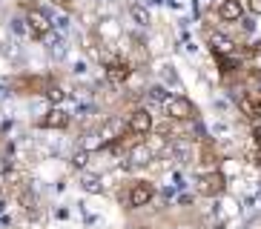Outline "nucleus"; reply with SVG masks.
Returning a JSON list of instances; mask_svg holds the SVG:
<instances>
[{"instance_id":"nucleus-12","label":"nucleus","mask_w":261,"mask_h":229,"mask_svg":"<svg viewBox=\"0 0 261 229\" xmlns=\"http://www.w3.org/2000/svg\"><path fill=\"white\" fill-rule=\"evenodd\" d=\"M247 12H253V15H261V0H244Z\"/></svg>"},{"instance_id":"nucleus-2","label":"nucleus","mask_w":261,"mask_h":229,"mask_svg":"<svg viewBox=\"0 0 261 229\" xmlns=\"http://www.w3.org/2000/svg\"><path fill=\"white\" fill-rule=\"evenodd\" d=\"M23 23H26V32H29L32 40H43V38H49V32H52V20H49V15L43 9H35V6L26 9Z\"/></svg>"},{"instance_id":"nucleus-8","label":"nucleus","mask_w":261,"mask_h":229,"mask_svg":"<svg viewBox=\"0 0 261 229\" xmlns=\"http://www.w3.org/2000/svg\"><path fill=\"white\" fill-rule=\"evenodd\" d=\"M129 75H132V66L126 61H115V63L107 66V80L112 86H123L126 80H129Z\"/></svg>"},{"instance_id":"nucleus-7","label":"nucleus","mask_w":261,"mask_h":229,"mask_svg":"<svg viewBox=\"0 0 261 229\" xmlns=\"http://www.w3.org/2000/svg\"><path fill=\"white\" fill-rule=\"evenodd\" d=\"M244 0H221L218 3V17L227 23H238L241 17H244Z\"/></svg>"},{"instance_id":"nucleus-1","label":"nucleus","mask_w":261,"mask_h":229,"mask_svg":"<svg viewBox=\"0 0 261 229\" xmlns=\"http://www.w3.org/2000/svg\"><path fill=\"white\" fill-rule=\"evenodd\" d=\"M161 109H164V114H167V121H175V123H187V121H195V118H198L195 103H192L190 98H184V95H169Z\"/></svg>"},{"instance_id":"nucleus-15","label":"nucleus","mask_w":261,"mask_h":229,"mask_svg":"<svg viewBox=\"0 0 261 229\" xmlns=\"http://www.w3.org/2000/svg\"><path fill=\"white\" fill-rule=\"evenodd\" d=\"M255 160H258V166H261V140H258V152H255Z\"/></svg>"},{"instance_id":"nucleus-13","label":"nucleus","mask_w":261,"mask_h":229,"mask_svg":"<svg viewBox=\"0 0 261 229\" xmlns=\"http://www.w3.org/2000/svg\"><path fill=\"white\" fill-rule=\"evenodd\" d=\"M46 95H49V100H55V103H61V100H63V89H58V86H52Z\"/></svg>"},{"instance_id":"nucleus-14","label":"nucleus","mask_w":261,"mask_h":229,"mask_svg":"<svg viewBox=\"0 0 261 229\" xmlns=\"http://www.w3.org/2000/svg\"><path fill=\"white\" fill-rule=\"evenodd\" d=\"M49 3H52V6H58V9H66V12L72 9V0H49Z\"/></svg>"},{"instance_id":"nucleus-6","label":"nucleus","mask_w":261,"mask_h":229,"mask_svg":"<svg viewBox=\"0 0 261 229\" xmlns=\"http://www.w3.org/2000/svg\"><path fill=\"white\" fill-rule=\"evenodd\" d=\"M100 146H107V144H115V140H121L123 135H126V121H107L103 126H100Z\"/></svg>"},{"instance_id":"nucleus-9","label":"nucleus","mask_w":261,"mask_h":229,"mask_svg":"<svg viewBox=\"0 0 261 229\" xmlns=\"http://www.w3.org/2000/svg\"><path fill=\"white\" fill-rule=\"evenodd\" d=\"M40 126H43V129H66V126H69V114L63 112L61 106H55L40 118Z\"/></svg>"},{"instance_id":"nucleus-11","label":"nucleus","mask_w":261,"mask_h":229,"mask_svg":"<svg viewBox=\"0 0 261 229\" xmlns=\"http://www.w3.org/2000/svg\"><path fill=\"white\" fill-rule=\"evenodd\" d=\"M152 158H155V149L146 144V137H141V144L129 149V160H132V163H138V166H141V163H149Z\"/></svg>"},{"instance_id":"nucleus-5","label":"nucleus","mask_w":261,"mask_h":229,"mask_svg":"<svg viewBox=\"0 0 261 229\" xmlns=\"http://www.w3.org/2000/svg\"><path fill=\"white\" fill-rule=\"evenodd\" d=\"M152 198H155V183H149V181H135L129 186V192H126V204H129L132 209L146 206Z\"/></svg>"},{"instance_id":"nucleus-16","label":"nucleus","mask_w":261,"mask_h":229,"mask_svg":"<svg viewBox=\"0 0 261 229\" xmlns=\"http://www.w3.org/2000/svg\"><path fill=\"white\" fill-rule=\"evenodd\" d=\"M138 229H144V226H138Z\"/></svg>"},{"instance_id":"nucleus-3","label":"nucleus","mask_w":261,"mask_h":229,"mask_svg":"<svg viewBox=\"0 0 261 229\" xmlns=\"http://www.w3.org/2000/svg\"><path fill=\"white\" fill-rule=\"evenodd\" d=\"M198 192L204 195V198H215V195H221L224 189H227V178H224V172H218V169H207V172H201L198 175Z\"/></svg>"},{"instance_id":"nucleus-4","label":"nucleus","mask_w":261,"mask_h":229,"mask_svg":"<svg viewBox=\"0 0 261 229\" xmlns=\"http://www.w3.org/2000/svg\"><path fill=\"white\" fill-rule=\"evenodd\" d=\"M152 129H155V121L146 109H135L126 118V135L129 137H146V135H152Z\"/></svg>"},{"instance_id":"nucleus-10","label":"nucleus","mask_w":261,"mask_h":229,"mask_svg":"<svg viewBox=\"0 0 261 229\" xmlns=\"http://www.w3.org/2000/svg\"><path fill=\"white\" fill-rule=\"evenodd\" d=\"M210 46H213V54L215 58H236V43H232L230 38H224V35H210Z\"/></svg>"}]
</instances>
